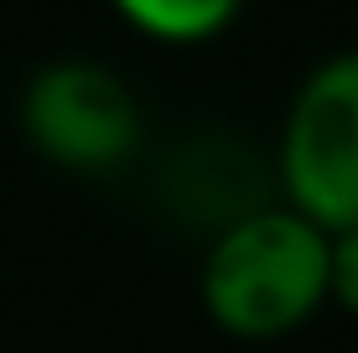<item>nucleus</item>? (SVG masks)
I'll return each mask as SVG.
<instances>
[{"label":"nucleus","instance_id":"nucleus-1","mask_svg":"<svg viewBox=\"0 0 358 353\" xmlns=\"http://www.w3.org/2000/svg\"><path fill=\"white\" fill-rule=\"evenodd\" d=\"M203 312L239 343H275L327 301V234L296 208L244 218L203 250Z\"/></svg>","mask_w":358,"mask_h":353},{"label":"nucleus","instance_id":"nucleus-2","mask_svg":"<svg viewBox=\"0 0 358 353\" xmlns=\"http://www.w3.org/2000/svg\"><path fill=\"white\" fill-rule=\"evenodd\" d=\"M280 203L322 234L358 229V52H338L301 78L275 151Z\"/></svg>","mask_w":358,"mask_h":353},{"label":"nucleus","instance_id":"nucleus-3","mask_svg":"<svg viewBox=\"0 0 358 353\" xmlns=\"http://www.w3.org/2000/svg\"><path fill=\"white\" fill-rule=\"evenodd\" d=\"M21 130L36 156L83 177L125 166L145 136L130 83L94 57H57L36 68L21 94Z\"/></svg>","mask_w":358,"mask_h":353},{"label":"nucleus","instance_id":"nucleus-4","mask_svg":"<svg viewBox=\"0 0 358 353\" xmlns=\"http://www.w3.org/2000/svg\"><path fill=\"white\" fill-rule=\"evenodd\" d=\"M156 192H162V208L177 224L218 239L224 229L275 208L280 177H275V161H265L255 151V141L234 136V130H192L162 156Z\"/></svg>","mask_w":358,"mask_h":353},{"label":"nucleus","instance_id":"nucleus-5","mask_svg":"<svg viewBox=\"0 0 358 353\" xmlns=\"http://www.w3.org/2000/svg\"><path fill=\"white\" fill-rule=\"evenodd\" d=\"M244 0H115L135 31L156 42H208L239 16Z\"/></svg>","mask_w":358,"mask_h":353},{"label":"nucleus","instance_id":"nucleus-6","mask_svg":"<svg viewBox=\"0 0 358 353\" xmlns=\"http://www.w3.org/2000/svg\"><path fill=\"white\" fill-rule=\"evenodd\" d=\"M327 301L358 317V229L327 234Z\"/></svg>","mask_w":358,"mask_h":353}]
</instances>
